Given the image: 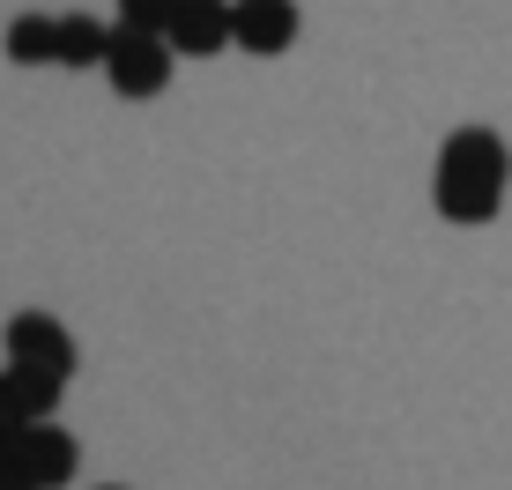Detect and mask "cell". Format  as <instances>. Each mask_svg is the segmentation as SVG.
Segmentation results:
<instances>
[{
    "instance_id": "2",
    "label": "cell",
    "mask_w": 512,
    "mask_h": 490,
    "mask_svg": "<svg viewBox=\"0 0 512 490\" xmlns=\"http://www.w3.org/2000/svg\"><path fill=\"white\" fill-rule=\"evenodd\" d=\"M171 38H156V30H127L119 23L112 30V45H104V75H112V90L119 97H156V90H171Z\"/></svg>"
},
{
    "instance_id": "10",
    "label": "cell",
    "mask_w": 512,
    "mask_h": 490,
    "mask_svg": "<svg viewBox=\"0 0 512 490\" xmlns=\"http://www.w3.org/2000/svg\"><path fill=\"white\" fill-rule=\"evenodd\" d=\"M171 8H179V0H119V23H127V30H156V38H164Z\"/></svg>"
},
{
    "instance_id": "3",
    "label": "cell",
    "mask_w": 512,
    "mask_h": 490,
    "mask_svg": "<svg viewBox=\"0 0 512 490\" xmlns=\"http://www.w3.org/2000/svg\"><path fill=\"white\" fill-rule=\"evenodd\" d=\"M8 364H30V372L75 379V335H67L52 312H15L8 320Z\"/></svg>"
},
{
    "instance_id": "8",
    "label": "cell",
    "mask_w": 512,
    "mask_h": 490,
    "mask_svg": "<svg viewBox=\"0 0 512 490\" xmlns=\"http://www.w3.org/2000/svg\"><path fill=\"white\" fill-rule=\"evenodd\" d=\"M0 387H8V401H15V416H52L60 409V387L67 379H52V372H30V364H8V372H0Z\"/></svg>"
},
{
    "instance_id": "6",
    "label": "cell",
    "mask_w": 512,
    "mask_h": 490,
    "mask_svg": "<svg viewBox=\"0 0 512 490\" xmlns=\"http://www.w3.org/2000/svg\"><path fill=\"white\" fill-rule=\"evenodd\" d=\"M171 52H193V60H208V52L231 45V0H179L164 23Z\"/></svg>"
},
{
    "instance_id": "1",
    "label": "cell",
    "mask_w": 512,
    "mask_h": 490,
    "mask_svg": "<svg viewBox=\"0 0 512 490\" xmlns=\"http://www.w3.org/2000/svg\"><path fill=\"white\" fill-rule=\"evenodd\" d=\"M505 179H512V156L490 127H461L446 134L438 149V171H431V201L446 223H490L505 201Z\"/></svg>"
},
{
    "instance_id": "7",
    "label": "cell",
    "mask_w": 512,
    "mask_h": 490,
    "mask_svg": "<svg viewBox=\"0 0 512 490\" xmlns=\"http://www.w3.org/2000/svg\"><path fill=\"white\" fill-rule=\"evenodd\" d=\"M104 45H112V30H104L97 15H60V30H52V67H104Z\"/></svg>"
},
{
    "instance_id": "11",
    "label": "cell",
    "mask_w": 512,
    "mask_h": 490,
    "mask_svg": "<svg viewBox=\"0 0 512 490\" xmlns=\"http://www.w3.org/2000/svg\"><path fill=\"white\" fill-rule=\"evenodd\" d=\"M0 490H38V483H30V468H23V453H15V439L0 446Z\"/></svg>"
},
{
    "instance_id": "4",
    "label": "cell",
    "mask_w": 512,
    "mask_h": 490,
    "mask_svg": "<svg viewBox=\"0 0 512 490\" xmlns=\"http://www.w3.org/2000/svg\"><path fill=\"white\" fill-rule=\"evenodd\" d=\"M15 453H23V468H30V483H38V490L75 483V461H82L75 431H60L52 416H30V424L15 431Z\"/></svg>"
},
{
    "instance_id": "9",
    "label": "cell",
    "mask_w": 512,
    "mask_h": 490,
    "mask_svg": "<svg viewBox=\"0 0 512 490\" xmlns=\"http://www.w3.org/2000/svg\"><path fill=\"white\" fill-rule=\"evenodd\" d=\"M52 30H60V15H15L8 23V60L15 67H45L52 60Z\"/></svg>"
},
{
    "instance_id": "5",
    "label": "cell",
    "mask_w": 512,
    "mask_h": 490,
    "mask_svg": "<svg viewBox=\"0 0 512 490\" xmlns=\"http://www.w3.org/2000/svg\"><path fill=\"white\" fill-rule=\"evenodd\" d=\"M231 45L260 52V60L290 52L297 45V0H231Z\"/></svg>"
},
{
    "instance_id": "12",
    "label": "cell",
    "mask_w": 512,
    "mask_h": 490,
    "mask_svg": "<svg viewBox=\"0 0 512 490\" xmlns=\"http://www.w3.org/2000/svg\"><path fill=\"white\" fill-rule=\"evenodd\" d=\"M15 431H23V416H15V401H8V387H0V446H8Z\"/></svg>"
}]
</instances>
